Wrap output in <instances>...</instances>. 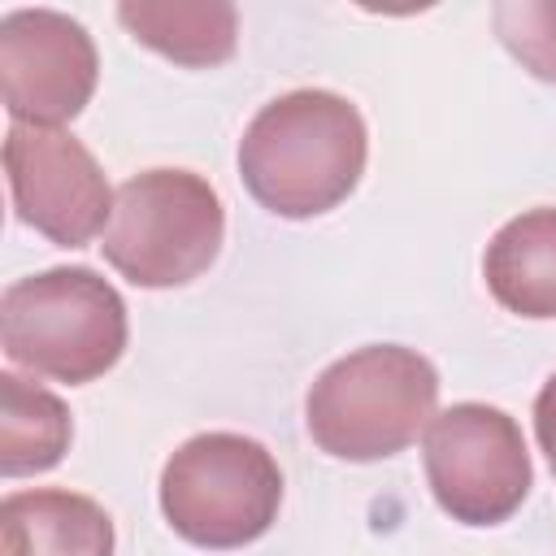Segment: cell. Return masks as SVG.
Returning <instances> with one entry per match:
<instances>
[{
  "mask_svg": "<svg viewBox=\"0 0 556 556\" xmlns=\"http://www.w3.org/2000/svg\"><path fill=\"white\" fill-rule=\"evenodd\" d=\"M96 91L91 35L52 9H17L0 22V96L17 126H56Z\"/></svg>",
  "mask_w": 556,
  "mask_h": 556,
  "instance_id": "8",
  "label": "cell"
},
{
  "mask_svg": "<svg viewBox=\"0 0 556 556\" xmlns=\"http://www.w3.org/2000/svg\"><path fill=\"white\" fill-rule=\"evenodd\" d=\"M4 174L26 226L61 248H83L113 217V191L96 156L65 130L13 126L4 135Z\"/></svg>",
  "mask_w": 556,
  "mask_h": 556,
  "instance_id": "7",
  "label": "cell"
},
{
  "mask_svg": "<svg viewBox=\"0 0 556 556\" xmlns=\"http://www.w3.org/2000/svg\"><path fill=\"white\" fill-rule=\"evenodd\" d=\"M365 169V122L334 91H291L265 104L239 139L248 191L278 217H317L352 195Z\"/></svg>",
  "mask_w": 556,
  "mask_h": 556,
  "instance_id": "1",
  "label": "cell"
},
{
  "mask_svg": "<svg viewBox=\"0 0 556 556\" xmlns=\"http://www.w3.org/2000/svg\"><path fill=\"white\" fill-rule=\"evenodd\" d=\"M439 400L426 356L382 343L334 361L308 391V434L339 460H382L417 439Z\"/></svg>",
  "mask_w": 556,
  "mask_h": 556,
  "instance_id": "2",
  "label": "cell"
},
{
  "mask_svg": "<svg viewBox=\"0 0 556 556\" xmlns=\"http://www.w3.org/2000/svg\"><path fill=\"white\" fill-rule=\"evenodd\" d=\"M4 556H113L109 513L74 491H17L0 504Z\"/></svg>",
  "mask_w": 556,
  "mask_h": 556,
  "instance_id": "9",
  "label": "cell"
},
{
  "mask_svg": "<svg viewBox=\"0 0 556 556\" xmlns=\"http://www.w3.org/2000/svg\"><path fill=\"white\" fill-rule=\"evenodd\" d=\"M9 361L56 382H91L126 348V304L91 269H48L17 278L0 300Z\"/></svg>",
  "mask_w": 556,
  "mask_h": 556,
  "instance_id": "3",
  "label": "cell"
},
{
  "mask_svg": "<svg viewBox=\"0 0 556 556\" xmlns=\"http://www.w3.org/2000/svg\"><path fill=\"white\" fill-rule=\"evenodd\" d=\"M426 478L443 513L495 526L530 491V456L517 421L486 404H452L426 430Z\"/></svg>",
  "mask_w": 556,
  "mask_h": 556,
  "instance_id": "6",
  "label": "cell"
},
{
  "mask_svg": "<svg viewBox=\"0 0 556 556\" xmlns=\"http://www.w3.org/2000/svg\"><path fill=\"white\" fill-rule=\"evenodd\" d=\"M122 26L148 43L152 52L178 61V65H217L235 52V4L200 0V4H152V0H126L117 4Z\"/></svg>",
  "mask_w": 556,
  "mask_h": 556,
  "instance_id": "11",
  "label": "cell"
},
{
  "mask_svg": "<svg viewBox=\"0 0 556 556\" xmlns=\"http://www.w3.org/2000/svg\"><path fill=\"white\" fill-rule=\"evenodd\" d=\"M70 447V413L65 404L17 378L0 374V469L9 478L52 469Z\"/></svg>",
  "mask_w": 556,
  "mask_h": 556,
  "instance_id": "12",
  "label": "cell"
},
{
  "mask_svg": "<svg viewBox=\"0 0 556 556\" xmlns=\"http://www.w3.org/2000/svg\"><path fill=\"white\" fill-rule=\"evenodd\" d=\"M482 274L508 313L556 317V208H534L500 226Z\"/></svg>",
  "mask_w": 556,
  "mask_h": 556,
  "instance_id": "10",
  "label": "cell"
},
{
  "mask_svg": "<svg viewBox=\"0 0 556 556\" xmlns=\"http://www.w3.org/2000/svg\"><path fill=\"white\" fill-rule=\"evenodd\" d=\"M282 504L274 456L243 434H195L161 473L169 526L200 547H243L261 539Z\"/></svg>",
  "mask_w": 556,
  "mask_h": 556,
  "instance_id": "5",
  "label": "cell"
},
{
  "mask_svg": "<svg viewBox=\"0 0 556 556\" xmlns=\"http://www.w3.org/2000/svg\"><path fill=\"white\" fill-rule=\"evenodd\" d=\"M222 235V200L200 174L148 169L117 187L104 256L135 287H178L213 265Z\"/></svg>",
  "mask_w": 556,
  "mask_h": 556,
  "instance_id": "4",
  "label": "cell"
},
{
  "mask_svg": "<svg viewBox=\"0 0 556 556\" xmlns=\"http://www.w3.org/2000/svg\"><path fill=\"white\" fill-rule=\"evenodd\" d=\"M495 35L543 83H556V0L495 4Z\"/></svg>",
  "mask_w": 556,
  "mask_h": 556,
  "instance_id": "13",
  "label": "cell"
},
{
  "mask_svg": "<svg viewBox=\"0 0 556 556\" xmlns=\"http://www.w3.org/2000/svg\"><path fill=\"white\" fill-rule=\"evenodd\" d=\"M534 434H539V447L547 452V460L556 469V374L547 378V387L534 400Z\"/></svg>",
  "mask_w": 556,
  "mask_h": 556,
  "instance_id": "14",
  "label": "cell"
}]
</instances>
